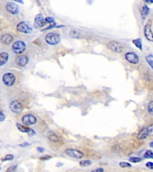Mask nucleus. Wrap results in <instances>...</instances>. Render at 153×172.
I'll list each match as a JSON object with an SVG mask.
<instances>
[{
	"mask_svg": "<svg viewBox=\"0 0 153 172\" xmlns=\"http://www.w3.org/2000/svg\"><path fill=\"white\" fill-rule=\"evenodd\" d=\"M65 153L68 156L75 158V159H81V158L84 157V153L83 152L75 149H66L65 150Z\"/></svg>",
	"mask_w": 153,
	"mask_h": 172,
	"instance_id": "obj_4",
	"label": "nucleus"
},
{
	"mask_svg": "<svg viewBox=\"0 0 153 172\" xmlns=\"http://www.w3.org/2000/svg\"><path fill=\"white\" fill-rule=\"evenodd\" d=\"M16 126H17V129H19V131L23 132V133H27L28 134V135L30 136H34L35 134V132L32 129H31L29 127H26V126H25V125H23L21 124L17 123Z\"/></svg>",
	"mask_w": 153,
	"mask_h": 172,
	"instance_id": "obj_13",
	"label": "nucleus"
},
{
	"mask_svg": "<svg viewBox=\"0 0 153 172\" xmlns=\"http://www.w3.org/2000/svg\"><path fill=\"white\" fill-rule=\"evenodd\" d=\"M119 166L122 168H127V167H131L132 165L126 161H122L119 163Z\"/></svg>",
	"mask_w": 153,
	"mask_h": 172,
	"instance_id": "obj_25",
	"label": "nucleus"
},
{
	"mask_svg": "<svg viewBox=\"0 0 153 172\" xmlns=\"http://www.w3.org/2000/svg\"><path fill=\"white\" fill-rule=\"evenodd\" d=\"M29 145H30V144H29V143H28V142H25V143H22V144L20 145V146L22 147H26L29 146Z\"/></svg>",
	"mask_w": 153,
	"mask_h": 172,
	"instance_id": "obj_34",
	"label": "nucleus"
},
{
	"mask_svg": "<svg viewBox=\"0 0 153 172\" xmlns=\"http://www.w3.org/2000/svg\"><path fill=\"white\" fill-rule=\"evenodd\" d=\"M107 47L108 49L113 52L117 53H121L124 50L123 45L120 43L116 41H112L109 42L108 43Z\"/></svg>",
	"mask_w": 153,
	"mask_h": 172,
	"instance_id": "obj_2",
	"label": "nucleus"
},
{
	"mask_svg": "<svg viewBox=\"0 0 153 172\" xmlns=\"http://www.w3.org/2000/svg\"><path fill=\"white\" fill-rule=\"evenodd\" d=\"M17 169L16 166H12L8 168V169L5 171V172H16Z\"/></svg>",
	"mask_w": 153,
	"mask_h": 172,
	"instance_id": "obj_29",
	"label": "nucleus"
},
{
	"mask_svg": "<svg viewBox=\"0 0 153 172\" xmlns=\"http://www.w3.org/2000/svg\"><path fill=\"white\" fill-rule=\"evenodd\" d=\"M133 44H134L136 47L139 49V50H142V39L141 38H136L135 39H134V40H133L132 41Z\"/></svg>",
	"mask_w": 153,
	"mask_h": 172,
	"instance_id": "obj_20",
	"label": "nucleus"
},
{
	"mask_svg": "<svg viewBox=\"0 0 153 172\" xmlns=\"http://www.w3.org/2000/svg\"><path fill=\"white\" fill-rule=\"evenodd\" d=\"M9 108L15 114H19L23 111V106L20 101H13L10 103Z\"/></svg>",
	"mask_w": 153,
	"mask_h": 172,
	"instance_id": "obj_3",
	"label": "nucleus"
},
{
	"mask_svg": "<svg viewBox=\"0 0 153 172\" xmlns=\"http://www.w3.org/2000/svg\"><path fill=\"white\" fill-rule=\"evenodd\" d=\"M9 60V55L5 52L0 53V67L4 65Z\"/></svg>",
	"mask_w": 153,
	"mask_h": 172,
	"instance_id": "obj_19",
	"label": "nucleus"
},
{
	"mask_svg": "<svg viewBox=\"0 0 153 172\" xmlns=\"http://www.w3.org/2000/svg\"><path fill=\"white\" fill-rule=\"evenodd\" d=\"M145 158H151L153 159V152L151 150H148L145 152L144 155Z\"/></svg>",
	"mask_w": 153,
	"mask_h": 172,
	"instance_id": "obj_24",
	"label": "nucleus"
},
{
	"mask_svg": "<svg viewBox=\"0 0 153 172\" xmlns=\"http://www.w3.org/2000/svg\"><path fill=\"white\" fill-rule=\"evenodd\" d=\"M148 133L147 129V127L142 128L137 135V138L139 140H144L148 136Z\"/></svg>",
	"mask_w": 153,
	"mask_h": 172,
	"instance_id": "obj_16",
	"label": "nucleus"
},
{
	"mask_svg": "<svg viewBox=\"0 0 153 172\" xmlns=\"http://www.w3.org/2000/svg\"><path fill=\"white\" fill-rule=\"evenodd\" d=\"M147 129L148 133L149 136H153V124L149 125L148 127H147Z\"/></svg>",
	"mask_w": 153,
	"mask_h": 172,
	"instance_id": "obj_28",
	"label": "nucleus"
},
{
	"mask_svg": "<svg viewBox=\"0 0 153 172\" xmlns=\"http://www.w3.org/2000/svg\"><path fill=\"white\" fill-rule=\"evenodd\" d=\"M0 170H1V167H0Z\"/></svg>",
	"mask_w": 153,
	"mask_h": 172,
	"instance_id": "obj_38",
	"label": "nucleus"
},
{
	"mask_svg": "<svg viewBox=\"0 0 153 172\" xmlns=\"http://www.w3.org/2000/svg\"><path fill=\"white\" fill-rule=\"evenodd\" d=\"M47 137L49 140L52 142L58 143L60 141V139L58 135L53 131H50L47 133Z\"/></svg>",
	"mask_w": 153,
	"mask_h": 172,
	"instance_id": "obj_15",
	"label": "nucleus"
},
{
	"mask_svg": "<svg viewBox=\"0 0 153 172\" xmlns=\"http://www.w3.org/2000/svg\"><path fill=\"white\" fill-rule=\"evenodd\" d=\"M44 149L43 148H41V147H38L37 148V151L39 152V153H43V152L44 151Z\"/></svg>",
	"mask_w": 153,
	"mask_h": 172,
	"instance_id": "obj_35",
	"label": "nucleus"
},
{
	"mask_svg": "<svg viewBox=\"0 0 153 172\" xmlns=\"http://www.w3.org/2000/svg\"><path fill=\"white\" fill-rule=\"evenodd\" d=\"M145 166H147V167H148V168H149L150 169L153 170V163H152V162H148V163H146Z\"/></svg>",
	"mask_w": 153,
	"mask_h": 172,
	"instance_id": "obj_31",
	"label": "nucleus"
},
{
	"mask_svg": "<svg viewBox=\"0 0 153 172\" xmlns=\"http://www.w3.org/2000/svg\"><path fill=\"white\" fill-rule=\"evenodd\" d=\"M92 164V162L90 160H82L80 161V166L81 167H88L90 166Z\"/></svg>",
	"mask_w": 153,
	"mask_h": 172,
	"instance_id": "obj_21",
	"label": "nucleus"
},
{
	"mask_svg": "<svg viewBox=\"0 0 153 172\" xmlns=\"http://www.w3.org/2000/svg\"><path fill=\"white\" fill-rule=\"evenodd\" d=\"M47 23L41 14H38L36 16L34 21V27L35 28H40Z\"/></svg>",
	"mask_w": 153,
	"mask_h": 172,
	"instance_id": "obj_10",
	"label": "nucleus"
},
{
	"mask_svg": "<svg viewBox=\"0 0 153 172\" xmlns=\"http://www.w3.org/2000/svg\"><path fill=\"white\" fill-rule=\"evenodd\" d=\"M45 41L50 45H56L61 41V37L56 33H49L45 36Z\"/></svg>",
	"mask_w": 153,
	"mask_h": 172,
	"instance_id": "obj_1",
	"label": "nucleus"
},
{
	"mask_svg": "<svg viewBox=\"0 0 153 172\" xmlns=\"http://www.w3.org/2000/svg\"><path fill=\"white\" fill-rule=\"evenodd\" d=\"M129 161L131 163H139L142 161V159L141 158L139 157H130Z\"/></svg>",
	"mask_w": 153,
	"mask_h": 172,
	"instance_id": "obj_23",
	"label": "nucleus"
},
{
	"mask_svg": "<svg viewBox=\"0 0 153 172\" xmlns=\"http://www.w3.org/2000/svg\"><path fill=\"white\" fill-rule=\"evenodd\" d=\"M148 112L151 115H153V101L149 102L148 105Z\"/></svg>",
	"mask_w": 153,
	"mask_h": 172,
	"instance_id": "obj_27",
	"label": "nucleus"
},
{
	"mask_svg": "<svg viewBox=\"0 0 153 172\" xmlns=\"http://www.w3.org/2000/svg\"><path fill=\"white\" fill-rule=\"evenodd\" d=\"M28 57L24 55L19 56L16 59V62L17 65L22 67H25V66L28 63Z\"/></svg>",
	"mask_w": 153,
	"mask_h": 172,
	"instance_id": "obj_14",
	"label": "nucleus"
},
{
	"mask_svg": "<svg viewBox=\"0 0 153 172\" xmlns=\"http://www.w3.org/2000/svg\"><path fill=\"white\" fill-rule=\"evenodd\" d=\"M15 81V76L11 73H6L3 77V82L7 86H12Z\"/></svg>",
	"mask_w": 153,
	"mask_h": 172,
	"instance_id": "obj_6",
	"label": "nucleus"
},
{
	"mask_svg": "<svg viewBox=\"0 0 153 172\" xmlns=\"http://www.w3.org/2000/svg\"><path fill=\"white\" fill-rule=\"evenodd\" d=\"M6 9L11 15H16L18 13L19 9L17 4L13 3H9L6 5Z\"/></svg>",
	"mask_w": 153,
	"mask_h": 172,
	"instance_id": "obj_12",
	"label": "nucleus"
},
{
	"mask_svg": "<svg viewBox=\"0 0 153 172\" xmlns=\"http://www.w3.org/2000/svg\"><path fill=\"white\" fill-rule=\"evenodd\" d=\"M150 147L151 148H153V141H152L150 143Z\"/></svg>",
	"mask_w": 153,
	"mask_h": 172,
	"instance_id": "obj_37",
	"label": "nucleus"
},
{
	"mask_svg": "<svg viewBox=\"0 0 153 172\" xmlns=\"http://www.w3.org/2000/svg\"><path fill=\"white\" fill-rule=\"evenodd\" d=\"M146 61H147V63L150 65L151 68L153 69V55H150L146 56L145 57Z\"/></svg>",
	"mask_w": 153,
	"mask_h": 172,
	"instance_id": "obj_22",
	"label": "nucleus"
},
{
	"mask_svg": "<svg viewBox=\"0 0 153 172\" xmlns=\"http://www.w3.org/2000/svg\"><path fill=\"white\" fill-rule=\"evenodd\" d=\"M14 159V155L11 154H8L5 155L3 158L1 159V161H11Z\"/></svg>",
	"mask_w": 153,
	"mask_h": 172,
	"instance_id": "obj_26",
	"label": "nucleus"
},
{
	"mask_svg": "<svg viewBox=\"0 0 153 172\" xmlns=\"http://www.w3.org/2000/svg\"><path fill=\"white\" fill-rule=\"evenodd\" d=\"M149 12H150V8L148 7L147 4H144L140 10L141 16L144 21L147 17L148 15L149 14Z\"/></svg>",
	"mask_w": 153,
	"mask_h": 172,
	"instance_id": "obj_18",
	"label": "nucleus"
},
{
	"mask_svg": "<svg viewBox=\"0 0 153 172\" xmlns=\"http://www.w3.org/2000/svg\"><path fill=\"white\" fill-rule=\"evenodd\" d=\"M13 41V37L9 34H5L1 37V41L4 44H10Z\"/></svg>",
	"mask_w": 153,
	"mask_h": 172,
	"instance_id": "obj_17",
	"label": "nucleus"
},
{
	"mask_svg": "<svg viewBox=\"0 0 153 172\" xmlns=\"http://www.w3.org/2000/svg\"><path fill=\"white\" fill-rule=\"evenodd\" d=\"M37 118L32 114L25 115L22 118V123L26 125L35 124L37 123Z\"/></svg>",
	"mask_w": 153,
	"mask_h": 172,
	"instance_id": "obj_9",
	"label": "nucleus"
},
{
	"mask_svg": "<svg viewBox=\"0 0 153 172\" xmlns=\"http://www.w3.org/2000/svg\"><path fill=\"white\" fill-rule=\"evenodd\" d=\"M17 30L20 32L25 33V34H30L32 32V28L29 25L25 22H21L17 24Z\"/></svg>",
	"mask_w": 153,
	"mask_h": 172,
	"instance_id": "obj_8",
	"label": "nucleus"
},
{
	"mask_svg": "<svg viewBox=\"0 0 153 172\" xmlns=\"http://www.w3.org/2000/svg\"><path fill=\"white\" fill-rule=\"evenodd\" d=\"M90 172H104V169L103 168L100 167V168H98L94 170H92Z\"/></svg>",
	"mask_w": 153,
	"mask_h": 172,
	"instance_id": "obj_33",
	"label": "nucleus"
},
{
	"mask_svg": "<svg viewBox=\"0 0 153 172\" xmlns=\"http://www.w3.org/2000/svg\"><path fill=\"white\" fill-rule=\"evenodd\" d=\"M51 158H52L51 156H50V155H43V156H42V157H41L40 158H39V160L45 161V160H49Z\"/></svg>",
	"mask_w": 153,
	"mask_h": 172,
	"instance_id": "obj_30",
	"label": "nucleus"
},
{
	"mask_svg": "<svg viewBox=\"0 0 153 172\" xmlns=\"http://www.w3.org/2000/svg\"><path fill=\"white\" fill-rule=\"evenodd\" d=\"M144 32L146 39L150 42H153V32L151 30L150 25L147 24L145 25Z\"/></svg>",
	"mask_w": 153,
	"mask_h": 172,
	"instance_id": "obj_11",
	"label": "nucleus"
},
{
	"mask_svg": "<svg viewBox=\"0 0 153 172\" xmlns=\"http://www.w3.org/2000/svg\"><path fill=\"white\" fill-rule=\"evenodd\" d=\"M26 49V44L22 41H18L13 43L12 50L16 54H21Z\"/></svg>",
	"mask_w": 153,
	"mask_h": 172,
	"instance_id": "obj_5",
	"label": "nucleus"
},
{
	"mask_svg": "<svg viewBox=\"0 0 153 172\" xmlns=\"http://www.w3.org/2000/svg\"><path fill=\"white\" fill-rule=\"evenodd\" d=\"M125 59L128 62L134 65H136L138 63L139 61L138 56L136 53H135L134 52L126 53L125 54Z\"/></svg>",
	"mask_w": 153,
	"mask_h": 172,
	"instance_id": "obj_7",
	"label": "nucleus"
},
{
	"mask_svg": "<svg viewBox=\"0 0 153 172\" xmlns=\"http://www.w3.org/2000/svg\"><path fill=\"white\" fill-rule=\"evenodd\" d=\"M5 118V115L4 114V113H3L1 111H0V121H4Z\"/></svg>",
	"mask_w": 153,
	"mask_h": 172,
	"instance_id": "obj_32",
	"label": "nucleus"
},
{
	"mask_svg": "<svg viewBox=\"0 0 153 172\" xmlns=\"http://www.w3.org/2000/svg\"><path fill=\"white\" fill-rule=\"evenodd\" d=\"M146 3H148V4H152V3H153V1H145Z\"/></svg>",
	"mask_w": 153,
	"mask_h": 172,
	"instance_id": "obj_36",
	"label": "nucleus"
}]
</instances>
